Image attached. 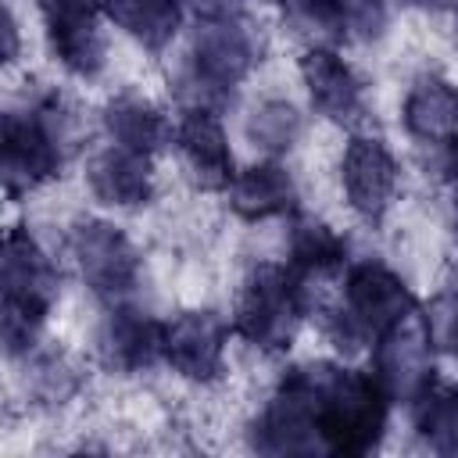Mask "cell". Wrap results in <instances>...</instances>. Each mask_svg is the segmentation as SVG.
Here are the masks:
<instances>
[{
	"label": "cell",
	"instance_id": "cell-17",
	"mask_svg": "<svg viewBox=\"0 0 458 458\" xmlns=\"http://www.w3.org/2000/svg\"><path fill=\"white\" fill-rule=\"evenodd\" d=\"M100 118H104V132L111 143L140 150V154H154L165 143H172V129H175L147 97H136V93L111 97Z\"/></svg>",
	"mask_w": 458,
	"mask_h": 458
},
{
	"label": "cell",
	"instance_id": "cell-16",
	"mask_svg": "<svg viewBox=\"0 0 458 458\" xmlns=\"http://www.w3.org/2000/svg\"><path fill=\"white\" fill-rule=\"evenodd\" d=\"M401 122L422 147L458 140V86L433 72L419 75L404 93Z\"/></svg>",
	"mask_w": 458,
	"mask_h": 458
},
{
	"label": "cell",
	"instance_id": "cell-18",
	"mask_svg": "<svg viewBox=\"0 0 458 458\" xmlns=\"http://www.w3.org/2000/svg\"><path fill=\"white\" fill-rule=\"evenodd\" d=\"M347 261V240L322 218L293 211L290 233H286V265L308 279V276H329L344 268Z\"/></svg>",
	"mask_w": 458,
	"mask_h": 458
},
{
	"label": "cell",
	"instance_id": "cell-10",
	"mask_svg": "<svg viewBox=\"0 0 458 458\" xmlns=\"http://www.w3.org/2000/svg\"><path fill=\"white\" fill-rule=\"evenodd\" d=\"M97 358L107 372L136 376L165 361V322L114 304L97 326Z\"/></svg>",
	"mask_w": 458,
	"mask_h": 458
},
{
	"label": "cell",
	"instance_id": "cell-28",
	"mask_svg": "<svg viewBox=\"0 0 458 458\" xmlns=\"http://www.w3.org/2000/svg\"><path fill=\"white\" fill-rule=\"evenodd\" d=\"M43 25L57 29V25H75V21H89L100 11V0H36Z\"/></svg>",
	"mask_w": 458,
	"mask_h": 458
},
{
	"label": "cell",
	"instance_id": "cell-30",
	"mask_svg": "<svg viewBox=\"0 0 458 458\" xmlns=\"http://www.w3.org/2000/svg\"><path fill=\"white\" fill-rule=\"evenodd\" d=\"M18 57V21L11 14V7H4V61L11 64Z\"/></svg>",
	"mask_w": 458,
	"mask_h": 458
},
{
	"label": "cell",
	"instance_id": "cell-24",
	"mask_svg": "<svg viewBox=\"0 0 458 458\" xmlns=\"http://www.w3.org/2000/svg\"><path fill=\"white\" fill-rule=\"evenodd\" d=\"M168 89H172V97H175V104L182 111H211V114H222V111H229L236 104V89L225 86V82H218V79H211V75H204L190 57L172 72Z\"/></svg>",
	"mask_w": 458,
	"mask_h": 458
},
{
	"label": "cell",
	"instance_id": "cell-32",
	"mask_svg": "<svg viewBox=\"0 0 458 458\" xmlns=\"http://www.w3.org/2000/svg\"><path fill=\"white\" fill-rule=\"evenodd\" d=\"M451 290H458V265H454V272H451V283H447Z\"/></svg>",
	"mask_w": 458,
	"mask_h": 458
},
{
	"label": "cell",
	"instance_id": "cell-5",
	"mask_svg": "<svg viewBox=\"0 0 458 458\" xmlns=\"http://www.w3.org/2000/svg\"><path fill=\"white\" fill-rule=\"evenodd\" d=\"M301 283L304 279L290 265H276V261L254 265L236 293V308H233L236 336H243L250 347L265 354H283L293 344L297 326L304 318Z\"/></svg>",
	"mask_w": 458,
	"mask_h": 458
},
{
	"label": "cell",
	"instance_id": "cell-11",
	"mask_svg": "<svg viewBox=\"0 0 458 458\" xmlns=\"http://www.w3.org/2000/svg\"><path fill=\"white\" fill-rule=\"evenodd\" d=\"M261 54H265L261 32L250 21H243L240 14L218 18V21H200L193 32V43H190V61L204 75L233 86V89L250 75V68L261 61Z\"/></svg>",
	"mask_w": 458,
	"mask_h": 458
},
{
	"label": "cell",
	"instance_id": "cell-34",
	"mask_svg": "<svg viewBox=\"0 0 458 458\" xmlns=\"http://www.w3.org/2000/svg\"><path fill=\"white\" fill-rule=\"evenodd\" d=\"M276 4H283V0H276Z\"/></svg>",
	"mask_w": 458,
	"mask_h": 458
},
{
	"label": "cell",
	"instance_id": "cell-22",
	"mask_svg": "<svg viewBox=\"0 0 458 458\" xmlns=\"http://www.w3.org/2000/svg\"><path fill=\"white\" fill-rule=\"evenodd\" d=\"M47 47L54 54V61L75 75V79H93L100 75L104 68V57H107V43L97 29V18L89 21H75V25H57V29H47Z\"/></svg>",
	"mask_w": 458,
	"mask_h": 458
},
{
	"label": "cell",
	"instance_id": "cell-2",
	"mask_svg": "<svg viewBox=\"0 0 458 458\" xmlns=\"http://www.w3.org/2000/svg\"><path fill=\"white\" fill-rule=\"evenodd\" d=\"M79 147V118L61 93L47 89L4 114L0 175L7 197H21L50 182Z\"/></svg>",
	"mask_w": 458,
	"mask_h": 458
},
{
	"label": "cell",
	"instance_id": "cell-20",
	"mask_svg": "<svg viewBox=\"0 0 458 458\" xmlns=\"http://www.w3.org/2000/svg\"><path fill=\"white\" fill-rule=\"evenodd\" d=\"M82 390V369L61 347H32L25 354V394L39 408H61Z\"/></svg>",
	"mask_w": 458,
	"mask_h": 458
},
{
	"label": "cell",
	"instance_id": "cell-4",
	"mask_svg": "<svg viewBox=\"0 0 458 458\" xmlns=\"http://www.w3.org/2000/svg\"><path fill=\"white\" fill-rule=\"evenodd\" d=\"M415 315V293L408 283L379 258H361L347 268L344 301L326 311L322 329L336 351L351 354L365 344H376L383 333Z\"/></svg>",
	"mask_w": 458,
	"mask_h": 458
},
{
	"label": "cell",
	"instance_id": "cell-33",
	"mask_svg": "<svg viewBox=\"0 0 458 458\" xmlns=\"http://www.w3.org/2000/svg\"><path fill=\"white\" fill-rule=\"evenodd\" d=\"M454 14H458V4H454Z\"/></svg>",
	"mask_w": 458,
	"mask_h": 458
},
{
	"label": "cell",
	"instance_id": "cell-26",
	"mask_svg": "<svg viewBox=\"0 0 458 458\" xmlns=\"http://www.w3.org/2000/svg\"><path fill=\"white\" fill-rule=\"evenodd\" d=\"M422 329L433 344V351L458 358V290H440L422 308Z\"/></svg>",
	"mask_w": 458,
	"mask_h": 458
},
{
	"label": "cell",
	"instance_id": "cell-1",
	"mask_svg": "<svg viewBox=\"0 0 458 458\" xmlns=\"http://www.w3.org/2000/svg\"><path fill=\"white\" fill-rule=\"evenodd\" d=\"M301 376L311 390L315 426L326 454L358 458L379 447L390 397L379 390L372 372H354L333 361H308L301 365Z\"/></svg>",
	"mask_w": 458,
	"mask_h": 458
},
{
	"label": "cell",
	"instance_id": "cell-27",
	"mask_svg": "<svg viewBox=\"0 0 458 458\" xmlns=\"http://www.w3.org/2000/svg\"><path fill=\"white\" fill-rule=\"evenodd\" d=\"M336 7L344 21V39L376 43L386 36V25H390L386 0H336Z\"/></svg>",
	"mask_w": 458,
	"mask_h": 458
},
{
	"label": "cell",
	"instance_id": "cell-23",
	"mask_svg": "<svg viewBox=\"0 0 458 458\" xmlns=\"http://www.w3.org/2000/svg\"><path fill=\"white\" fill-rule=\"evenodd\" d=\"M250 147H258L261 154L268 157H279L286 154L297 136H301V114L290 100H261L250 114H247V125H243Z\"/></svg>",
	"mask_w": 458,
	"mask_h": 458
},
{
	"label": "cell",
	"instance_id": "cell-21",
	"mask_svg": "<svg viewBox=\"0 0 458 458\" xmlns=\"http://www.w3.org/2000/svg\"><path fill=\"white\" fill-rule=\"evenodd\" d=\"M411 426L429 451L454 454L458 451V390L440 383L422 390L411 401Z\"/></svg>",
	"mask_w": 458,
	"mask_h": 458
},
{
	"label": "cell",
	"instance_id": "cell-14",
	"mask_svg": "<svg viewBox=\"0 0 458 458\" xmlns=\"http://www.w3.org/2000/svg\"><path fill=\"white\" fill-rule=\"evenodd\" d=\"M89 193L107 208H143L154 197L150 154L107 143L86 165Z\"/></svg>",
	"mask_w": 458,
	"mask_h": 458
},
{
	"label": "cell",
	"instance_id": "cell-7",
	"mask_svg": "<svg viewBox=\"0 0 458 458\" xmlns=\"http://www.w3.org/2000/svg\"><path fill=\"white\" fill-rule=\"evenodd\" d=\"M372 379L390 397V404H411L433 386V344L422 329V318H404L372 344Z\"/></svg>",
	"mask_w": 458,
	"mask_h": 458
},
{
	"label": "cell",
	"instance_id": "cell-19",
	"mask_svg": "<svg viewBox=\"0 0 458 458\" xmlns=\"http://www.w3.org/2000/svg\"><path fill=\"white\" fill-rule=\"evenodd\" d=\"M100 11L147 50H165L182 21V0H100Z\"/></svg>",
	"mask_w": 458,
	"mask_h": 458
},
{
	"label": "cell",
	"instance_id": "cell-6",
	"mask_svg": "<svg viewBox=\"0 0 458 458\" xmlns=\"http://www.w3.org/2000/svg\"><path fill=\"white\" fill-rule=\"evenodd\" d=\"M68 254L82 276V283L100 297V301H125L140 286L143 258L132 247V240L100 218L75 222L68 229Z\"/></svg>",
	"mask_w": 458,
	"mask_h": 458
},
{
	"label": "cell",
	"instance_id": "cell-12",
	"mask_svg": "<svg viewBox=\"0 0 458 458\" xmlns=\"http://www.w3.org/2000/svg\"><path fill=\"white\" fill-rule=\"evenodd\" d=\"M301 79L322 118L347 125L365 114V82L333 47H308L301 57Z\"/></svg>",
	"mask_w": 458,
	"mask_h": 458
},
{
	"label": "cell",
	"instance_id": "cell-9",
	"mask_svg": "<svg viewBox=\"0 0 458 458\" xmlns=\"http://www.w3.org/2000/svg\"><path fill=\"white\" fill-rule=\"evenodd\" d=\"M225 340L229 326L218 311H179L172 322H165V361L190 383H215L225 372Z\"/></svg>",
	"mask_w": 458,
	"mask_h": 458
},
{
	"label": "cell",
	"instance_id": "cell-8",
	"mask_svg": "<svg viewBox=\"0 0 458 458\" xmlns=\"http://www.w3.org/2000/svg\"><path fill=\"white\" fill-rule=\"evenodd\" d=\"M340 182L351 211L365 222H379L401 186V168L379 136H351L340 157Z\"/></svg>",
	"mask_w": 458,
	"mask_h": 458
},
{
	"label": "cell",
	"instance_id": "cell-25",
	"mask_svg": "<svg viewBox=\"0 0 458 458\" xmlns=\"http://www.w3.org/2000/svg\"><path fill=\"white\" fill-rule=\"evenodd\" d=\"M286 29L308 47H336L344 39V21L336 0H283Z\"/></svg>",
	"mask_w": 458,
	"mask_h": 458
},
{
	"label": "cell",
	"instance_id": "cell-31",
	"mask_svg": "<svg viewBox=\"0 0 458 458\" xmlns=\"http://www.w3.org/2000/svg\"><path fill=\"white\" fill-rule=\"evenodd\" d=\"M408 7H426V11H444V7H454L458 0H401Z\"/></svg>",
	"mask_w": 458,
	"mask_h": 458
},
{
	"label": "cell",
	"instance_id": "cell-15",
	"mask_svg": "<svg viewBox=\"0 0 458 458\" xmlns=\"http://www.w3.org/2000/svg\"><path fill=\"white\" fill-rule=\"evenodd\" d=\"M225 197H229L233 215H240L247 222H265V218L297 211V182H293L290 168H283L272 157L240 168L229 179Z\"/></svg>",
	"mask_w": 458,
	"mask_h": 458
},
{
	"label": "cell",
	"instance_id": "cell-3",
	"mask_svg": "<svg viewBox=\"0 0 458 458\" xmlns=\"http://www.w3.org/2000/svg\"><path fill=\"white\" fill-rule=\"evenodd\" d=\"M0 286H4V308H0L4 351L11 358H25L32 347H39V329L50 315V304L61 293L57 261L25 225H11L4 233Z\"/></svg>",
	"mask_w": 458,
	"mask_h": 458
},
{
	"label": "cell",
	"instance_id": "cell-29",
	"mask_svg": "<svg viewBox=\"0 0 458 458\" xmlns=\"http://www.w3.org/2000/svg\"><path fill=\"white\" fill-rule=\"evenodd\" d=\"M182 7H190L200 21H218V18H236L243 0H182Z\"/></svg>",
	"mask_w": 458,
	"mask_h": 458
},
{
	"label": "cell",
	"instance_id": "cell-13",
	"mask_svg": "<svg viewBox=\"0 0 458 458\" xmlns=\"http://www.w3.org/2000/svg\"><path fill=\"white\" fill-rule=\"evenodd\" d=\"M172 143L200 190H225L233 172V150L222 129V118L211 111H182V118L172 129Z\"/></svg>",
	"mask_w": 458,
	"mask_h": 458
}]
</instances>
